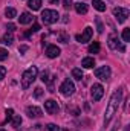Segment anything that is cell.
Returning a JSON list of instances; mask_svg holds the SVG:
<instances>
[{"instance_id":"18","label":"cell","mask_w":130,"mask_h":131,"mask_svg":"<svg viewBox=\"0 0 130 131\" xmlns=\"http://www.w3.org/2000/svg\"><path fill=\"white\" fill-rule=\"evenodd\" d=\"M28 6H29L32 11H38V9L41 8V0H29Z\"/></svg>"},{"instance_id":"8","label":"cell","mask_w":130,"mask_h":131,"mask_svg":"<svg viewBox=\"0 0 130 131\" xmlns=\"http://www.w3.org/2000/svg\"><path fill=\"white\" fill-rule=\"evenodd\" d=\"M90 93H92V99L94 101H99V99L103 98V95H104V87L101 84H94Z\"/></svg>"},{"instance_id":"13","label":"cell","mask_w":130,"mask_h":131,"mask_svg":"<svg viewBox=\"0 0 130 131\" xmlns=\"http://www.w3.org/2000/svg\"><path fill=\"white\" fill-rule=\"evenodd\" d=\"M18 20H20V25H29V23L34 21V17L29 12H23V14L18 17Z\"/></svg>"},{"instance_id":"10","label":"cell","mask_w":130,"mask_h":131,"mask_svg":"<svg viewBox=\"0 0 130 131\" xmlns=\"http://www.w3.org/2000/svg\"><path fill=\"white\" fill-rule=\"evenodd\" d=\"M60 53H61L60 47H57V46H54V44H51V46L46 47V57H48V58H57Z\"/></svg>"},{"instance_id":"30","label":"cell","mask_w":130,"mask_h":131,"mask_svg":"<svg viewBox=\"0 0 130 131\" xmlns=\"http://www.w3.org/2000/svg\"><path fill=\"white\" fill-rule=\"evenodd\" d=\"M97 26H98V32L103 34V31H104V26H103V23H101V20H99V18H97Z\"/></svg>"},{"instance_id":"1","label":"cell","mask_w":130,"mask_h":131,"mask_svg":"<svg viewBox=\"0 0 130 131\" xmlns=\"http://www.w3.org/2000/svg\"><path fill=\"white\" fill-rule=\"evenodd\" d=\"M121 98H123V92L121 90H116L113 95H112V98L109 101V104H107V108H106V116H104V125H107L110 121H112V117H113V114L118 111V107H119V104H121Z\"/></svg>"},{"instance_id":"15","label":"cell","mask_w":130,"mask_h":131,"mask_svg":"<svg viewBox=\"0 0 130 131\" xmlns=\"http://www.w3.org/2000/svg\"><path fill=\"white\" fill-rule=\"evenodd\" d=\"M73 6H75V11H77L78 14H86V12H87V5H84V3H81V2L75 3Z\"/></svg>"},{"instance_id":"22","label":"cell","mask_w":130,"mask_h":131,"mask_svg":"<svg viewBox=\"0 0 130 131\" xmlns=\"http://www.w3.org/2000/svg\"><path fill=\"white\" fill-rule=\"evenodd\" d=\"M44 131H60V127L55 125V124H48L44 127Z\"/></svg>"},{"instance_id":"28","label":"cell","mask_w":130,"mask_h":131,"mask_svg":"<svg viewBox=\"0 0 130 131\" xmlns=\"http://www.w3.org/2000/svg\"><path fill=\"white\" fill-rule=\"evenodd\" d=\"M38 31H40V25H38V23H34L32 29H31L29 32L26 34V35H31V34H32V32H38Z\"/></svg>"},{"instance_id":"29","label":"cell","mask_w":130,"mask_h":131,"mask_svg":"<svg viewBox=\"0 0 130 131\" xmlns=\"http://www.w3.org/2000/svg\"><path fill=\"white\" fill-rule=\"evenodd\" d=\"M63 6H64L66 9H70L73 6V3H72V0H63Z\"/></svg>"},{"instance_id":"6","label":"cell","mask_w":130,"mask_h":131,"mask_svg":"<svg viewBox=\"0 0 130 131\" xmlns=\"http://www.w3.org/2000/svg\"><path fill=\"white\" fill-rule=\"evenodd\" d=\"M107 44H109V47H110V49H118V50L124 52V46L119 43V38H118V35H116V34L109 35V41H107Z\"/></svg>"},{"instance_id":"27","label":"cell","mask_w":130,"mask_h":131,"mask_svg":"<svg viewBox=\"0 0 130 131\" xmlns=\"http://www.w3.org/2000/svg\"><path fill=\"white\" fill-rule=\"evenodd\" d=\"M48 75H49V73H48V70H44V72H43V73L40 75V79H41L43 82H48V81H49V78H48Z\"/></svg>"},{"instance_id":"26","label":"cell","mask_w":130,"mask_h":131,"mask_svg":"<svg viewBox=\"0 0 130 131\" xmlns=\"http://www.w3.org/2000/svg\"><path fill=\"white\" fill-rule=\"evenodd\" d=\"M6 58H8V50L6 49H0V61H3Z\"/></svg>"},{"instance_id":"36","label":"cell","mask_w":130,"mask_h":131,"mask_svg":"<svg viewBox=\"0 0 130 131\" xmlns=\"http://www.w3.org/2000/svg\"><path fill=\"white\" fill-rule=\"evenodd\" d=\"M51 3L52 5H58V0H51Z\"/></svg>"},{"instance_id":"3","label":"cell","mask_w":130,"mask_h":131,"mask_svg":"<svg viewBox=\"0 0 130 131\" xmlns=\"http://www.w3.org/2000/svg\"><path fill=\"white\" fill-rule=\"evenodd\" d=\"M58 12L55 11V9H44L43 12H41V20H43V23L44 25H52V23H55L57 20H58Z\"/></svg>"},{"instance_id":"21","label":"cell","mask_w":130,"mask_h":131,"mask_svg":"<svg viewBox=\"0 0 130 131\" xmlns=\"http://www.w3.org/2000/svg\"><path fill=\"white\" fill-rule=\"evenodd\" d=\"M89 52H90V53H98V52H99V43H98V41L92 43V44L89 46Z\"/></svg>"},{"instance_id":"14","label":"cell","mask_w":130,"mask_h":131,"mask_svg":"<svg viewBox=\"0 0 130 131\" xmlns=\"http://www.w3.org/2000/svg\"><path fill=\"white\" fill-rule=\"evenodd\" d=\"M81 66H83L84 69H92V67L95 66V60H94V58H90V57H86V58H83Z\"/></svg>"},{"instance_id":"23","label":"cell","mask_w":130,"mask_h":131,"mask_svg":"<svg viewBox=\"0 0 130 131\" xmlns=\"http://www.w3.org/2000/svg\"><path fill=\"white\" fill-rule=\"evenodd\" d=\"M11 121H12V127H15V128L20 127V124H22V117L20 116H12Z\"/></svg>"},{"instance_id":"9","label":"cell","mask_w":130,"mask_h":131,"mask_svg":"<svg viewBox=\"0 0 130 131\" xmlns=\"http://www.w3.org/2000/svg\"><path fill=\"white\" fill-rule=\"evenodd\" d=\"M44 110L49 113V114H55V113H58V104L55 102V101H52V99H49V101H46L44 102Z\"/></svg>"},{"instance_id":"11","label":"cell","mask_w":130,"mask_h":131,"mask_svg":"<svg viewBox=\"0 0 130 131\" xmlns=\"http://www.w3.org/2000/svg\"><path fill=\"white\" fill-rule=\"evenodd\" d=\"M92 34H94L92 28H86V29H84V32L81 34V35H78V37H77V40H78L80 43H87V41H90Z\"/></svg>"},{"instance_id":"25","label":"cell","mask_w":130,"mask_h":131,"mask_svg":"<svg viewBox=\"0 0 130 131\" xmlns=\"http://www.w3.org/2000/svg\"><path fill=\"white\" fill-rule=\"evenodd\" d=\"M5 114H6V121H11V119H12V116H14V111H12V108H8V110L5 111Z\"/></svg>"},{"instance_id":"16","label":"cell","mask_w":130,"mask_h":131,"mask_svg":"<svg viewBox=\"0 0 130 131\" xmlns=\"http://www.w3.org/2000/svg\"><path fill=\"white\" fill-rule=\"evenodd\" d=\"M94 8L99 12H104L106 11V3L103 0H94Z\"/></svg>"},{"instance_id":"17","label":"cell","mask_w":130,"mask_h":131,"mask_svg":"<svg viewBox=\"0 0 130 131\" xmlns=\"http://www.w3.org/2000/svg\"><path fill=\"white\" fill-rule=\"evenodd\" d=\"M12 41H14V38H12L11 32L6 34V35H3V37H2V40H0V43H2V44H8V46H11V44H12Z\"/></svg>"},{"instance_id":"5","label":"cell","mask_w":130,"mask_h":131,"mask_svg":"<svg viewBox=\"0 0 130 131\" xmlns=\"http://www.w3.org/2000/svg\"><path fill=\"white\" fill-rule=\"evenodd\" d=\"M60 92H61L64 96H70V95H73V92H75V85H73V82H72L70 79H66L64 82L60 85Z\"/></svg>"},{"instance_id":"12","label":"cell","mask_w":130,"mask_h":131,"mask_svg":"<svg viewBox=\"0 0 130 131\" xmlns=\"http://www.w3.org/2000/svg\"><path fill=\"white\" fill-rule=\"evenodd\" d=\"M26 114L31 117V119H37V117H41V110L38 108V107H34V105H31V107H28L26 108Z\"/></svg>"},{"instance_id":"20","label":"cell","mask_w":130,"mask_h":131,"mask_svg":"<svg viewBox=\"0 0 130 131\" xmlns=\"http://www.w3.org/2000/svg\"><path fill=\"white\" fill-rule=\"evenodd\" d=\"M72 76H73L77 81H81V79H83V72H81V69H73V70H72Z\"/></svg>"},{"instance_id":"35","label":"cell","mask_w":130,"mask_h":131,"mask_svg":"<svg viewBox=\"0 0 130 131\" xmlns=\"http://www.w3.org/2000/svg\"><path fill=\"white\" fill-rule=\"evenodd\" d=\"M26 50H28V46H20V53H23Z\"/></svg>"},{"instance_id":"37","label":"cell","mask_w":130,"mask_h":131,"mask_svg":"<svg viewBox=\"0 0 130 131\" xmlns=\"http://www.w3.org/2000/svg\"><path fill=\"white\" fill-rule=\"evenodd\" d=\"M0 131H5V130H0Z\"/></svg>"},{"instance_id":"34","label":"cell","mask_w":130,"mask_h":131,"mask_svg":"<svg viewBox=\"0 0 130 131\" xmlns=\"http://www.w3.org/2000/svg\"><path fill=\"white\" fill-rule=\"evenodd\" d=\"M60 40H61V43H67V41H69V37L64 35V34H61V35H60Z\"/></svg>"},{"instance_id":"2","label":"cell","mask_w":130,"mask_h":131,"mask_svg":"<svg viewBox=\"0 0 130 131\" xmlns=\"http://www.w3.org/2000/svg\"><path fill=\"white\" fill-rule=\"evenodd\" d=\"M37 75H38V69H37L35 66L29 67L28 70L23 72V75H22V89H23V90H26L34 81H35Z\"/></svg>"},{"instance_id":"4","label":"cell","mask_w":130,"mask_h":131,"mask_svg":"<svg viewBox=\"0 0 130 131\" xmlns=\"http://www.w3.org/2000/svg\"><path fill=\"white\" fill-rule=\"evenodd\" d=\"M129 14H130L129 9H126V8H113V15L116 17L118 23H124L127 20Z\"/></svg>"},{"instance_id":"31","label":"cell","mask_w":130,"mask_h":131,"mask_svg":"<svg viewBox=\"0 0 130 131\" xmlns=\"http://www.w3.org/2000/svg\"><path fill=\"white\" fill-rule=\"evenodd\" d=\"M41 95H43V89H40V87H38V89H35V92H34V96H35V98H40Z\"/></svg>"},{"instance_id":"24","label":"cell","mask_w":130,"mask_h":131,"mask_svg":"<svg viewBox=\"0 0 130 131\" xmlns=\"http://www.w3.org/2000/svg\"><path fill=\"white\" fill-rule=\"evenodd\" d=\"M123 40H124V43H129L130 41V28H126V29H124V32H123Z\"/></svg>"},{"instance_id":"33","label":"cell","mask_w":130,"mask_h":131,"mask_svg":"<svg viewBox=\"0 0 130 131\" xmlns=\"http://www.w3.org/2000/svg\"><path fill=\"white\" fill-rule=\"evenodd\" d=\"M6 29H8V32H14V31H15V25H12V23H9V25L6 26Z\"/></svg>"},{"instance_id":"7","label":"cell","mask_w":130,"mask_h":131,"mask_svg":"<svg viewBox=\"0 0 130 131\" xmlns=\"http://www.w3.org/2000/svg\"><path fill=\"white\" fill-rule=\"evenodd\" d=\"M95 76L99 78V79H103V81L109 79L110 78V67L109 66H101V67L95 69Z\"/></svg>"},{"instance_id":"19","label":"cell","mask_w":130,"mask_h":131,"mask_svg":"<svg viewBox=\"0 0 130 131\" xmlns=\"http://www.w3.org/2000/svg\"><path fill=\"white\" fill-rule=\"evenodd\" d=\"M5 15L11 20V18H15L17 17V11L14 9V8H6V11H5Z\"/></svg>"},{"instance_id":"32","label":"cell","mask_w":130,"mask_h":131,"mask_svg":"<svg viewBox=\"0 0 130 131\" xmlns=\"http://www.w3.org/2000/svg\"><path fill=\"white\" fill-rule=\"evenodd\" d=\"M5 75H6V69H5L3 66H0V81L5 78Z\"/></svg>"}]
</instances>
